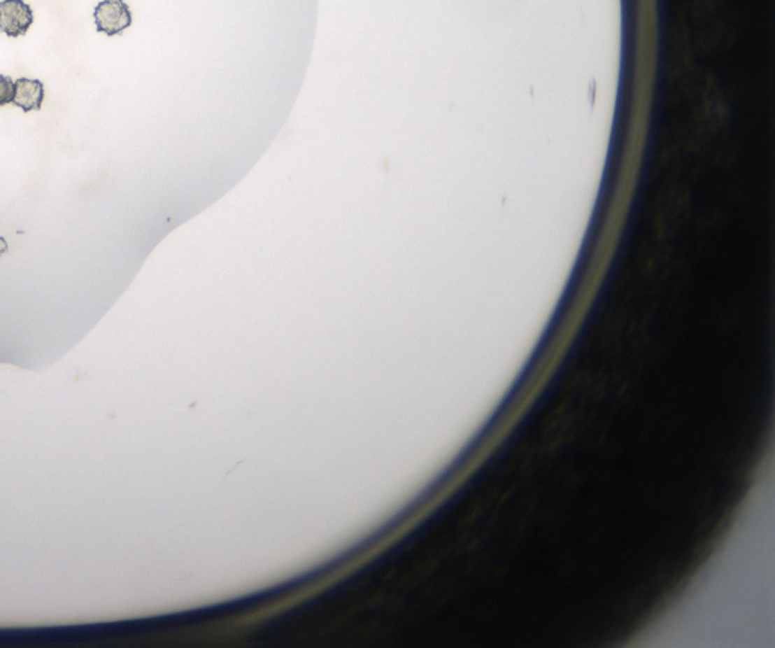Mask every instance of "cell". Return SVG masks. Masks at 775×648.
Segmentation results:
<instances>
[{
	"label": "cell",
	"mask_w": 775,
	"mask_h": 648,
	"mask_svg": "<svg viewBox=\"0 0 775 648\" xmlns=\"http://www.w3.org/2000/svg\"><path fill=\"white\" fill-rule=\"evenodd\" d=\"M94 22L97 32L114 36L126 31L132 24L131 8L125 0H101L94 8Z\"/></svg>",
	"instance_id": "cell-1"
},
{
	"label": "cell",
	"mask_w": 775,
	"mask_h": 648,
	"mask_svg": "<svg viewBox=\"0 0 775 648\" xmlns=\"http://www.w3.org/2000/svg\"><path fill=\"white\" fill-rule=\"evenodd\" d=\"M15 94V82L9 78L0 75V106L13 104Z\"/></svg>",
	"instance_id": "cell-4"
},
{
	"label": "cell",
	"mask_w": 775,
	"mask_h": 648,
	"mask_svg": "<svg viewBox=\"0 0 775 648\" xmlns=\"http://www.w3.org/2000/svg\"><path fill=\"white\" fill-rule=\"evenodd\" d=\"M8 243L3 237H0V258H2L8 252Z\"/></svg>",
	"instance_id": "cell-5"
},
{
	"label": "cell",
	"mask_w": 775,
	"mask_h": 648,
	"mask_svg": "<svg viewBox=\"0 0 775 648\" xmlns=\"http://www.w3.org/2000/svg\"><path fill=\"white\" fill-rule=\"evenodd\" d=\"M44 101V83L38 79L20 78L15 80V94L13 104L24 113L40 111Z\"/></svg>",
	"instance_id": "cell-3"
},
{
	"label": "cell",
	"mask_w": 775,
	"mask_h": 648,
	"mask_svg": "<svg viewBox=\"0 0 775 648\" xmlns=\"http://www.w3.org/2000/svg\"><path fill=\"white\" fill-rule=\"evenodd\" d=\"M34 23L32 8L24 0H2L0 2V32L17 38L24 35Z\"/></svg>",
	"instance_id": "cell-2"
}]
</instances>
